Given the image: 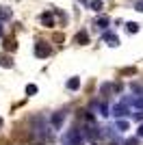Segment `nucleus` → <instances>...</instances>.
Masks as SVG:
<instances>
[{"label": "nucleus", "instance_id": "21", "mask_svg": "<svg viewBox=\"0 0 143 145\" xmlns=\"http://www.w3.org/2000/svg\"><path fill=\"white\" fill-rule=\"evenodd\" d=\"M126 145H139V141L137 139H128V141H126Z\"/></svg>", "mask_w": 143, "mask_h": 145}, {"label": "nucleus", "instance_id": "2", "mask_svg": "<svg viewBox=\"0 0 143 145\" xmlns=\"http://www.w3.org/2000/svg\"><path fill=\"white\" fill-rule=\"evenodd\" d=\"M50 52H52V48H50L48 43H43V41L35 43V56H39V59H46V56H50Z\"/></svg>", "mask_w": 143, "mask_h": 145}, {"label": "nucleus", "instance_id": "24", "mask_svg": "<svg viewBox=\"0 0 143 145\" xmlns=\"http://www.w3.org/2000/svg\"><path fill=\"white\" fill-rule=\"evenodd\" d=\"M2 126H5V121H2V117H0V130H2Z\"/></svg>", "mask_w": 143, "mask_h": 145}, {"label": "nucleus", "instance_id": "12", "mask_svg": "<svg viewBox=\"0 0 143 145\" xmlns=\"http://www.w3.org/2000/svg\"><path fill=\"white\" fill-rule=\"evenodd\" d=\"M102 5H104L102 0H89V7L93 9V11H102Z\"/></svg>", "mask_w": 143, "mask_h": 145}, {"label": "nucleus", "instance_id": "1", "mask_svg": "<svg viewBox=\"0 0 143 145\" xmlns=\"http://www.w3.org/2000/svg\"><path fill=\"white\" fill-rule=\"evenodd\" d=\"M87 141V128H72L63 134V143L65 145H83Z\"/></svg>", "mask_w": 143, "mask_h": 145}, {"label": "nucleus", "instance_id": "7", "mask_svg": "<svg viewBox=\"0 0 143 145\" xmlns=\"http://www.w3.org/2000/svg\"><path fill=\"white\" fill-rule=\"evenodd\" d=\"M2 46H5L7 52H15V50H18V43H15V39H5V43H2Z\"/></svg>", "mask_w": 143, "mask_h": 145}, {"label": "nucleus", "instance_id": "8", "mask_svg": "<svg viewBox=\"0 0 143 145\" xmlns=\"http://www.w3.org/2000/svg\"><path fill=\"white\" fill-rule=\"evenodd\" d=\"M89 41V35H87V30H80L76 35V43H80V46H85V43Z\"/></svg>", "mask_w": 143, "mask_h": 145}, {"label": "nucleus", "instance_id": "3", "mask_svg": "<svg viewBox=\"0 0 143 145\" xmlns=\"http://www.w3.org/2000/svg\"><path fill=\"white\" fill-rule=\"evenodd\" d=\"M111 115H115L117 119H121V117H126V115H132V113H128V106H126V104L121 102V104H115L113 108H111Z\"/></svg>", "mask_w": 143, "mask_h": 145}, {"label": "nucleus", "instance_id": "11", "mask_svg": "<svg viewBox=\"0 0 143 145\" xmlns=\"http://www.w3.org/2000/svg\"><path fill=\"white\" fill-rule=\"evenodd\" d=\"M11 9H7V7H2V9H0V20H11Z\"/></svg>", "mask_w": 143, "mask_h": 145}, {"label": "nucleus", "instance_id": "18", "mask_svg": "<svg viewBox=\"0 0 143 145\" xmlns=\"http://www.w3.org/2000/svg\"><path fill=\"white\" fill-rule=\"evenodd\" d=\"M132 119H137L143 123V110H137V113H132Z\"/></svg>", "mask_w": 143, "mask_h": 145}, {"label": "nucleus", "instance_id": "25", "mask_svg": "<svg viewBox=\"0 0 143 145\" xmlns=\"http://www.w3.org/2000/svg\"><path fill=\"white\" fill-rule=\"evenodd\" d=\"M80 2H87V0H80Z\"/></svg>", "mask_w": 143, "mask_h": 145}, {"label": "nucleus", "instance_id": "4", "mask_svg": "<svg viewBox=\"0 0 143 145\" xmlns=\"http://www.w3.org/2000/svg\"><path fill=\"white\" fill-rule=\"evenodd\" d=\"M63 121H65V110H56L52 115V121H50V123H52V128H61Z\"/></svg>", "mask_w": 143, "mask_h": 145}, {"label": "nucleus", "instance_id": "22", "mask_svg": "<svg viewBox=\"0 0 143 145\" xmlns=\"http://www.w3.org/2000/svg\"><path fill=\"white\" fill-rule=\"evenodd\" d=\"M137 134H139V137H143V123H141V126H139V130H137Z\"/></svg>", "mask_w": 143, "mask_h": 145}, {"label": "nucleus", "instance_id": "17", "mask_svg": "<svg viewBox=\"0 0 143 145\" xmlns=\"http://www.w3.org/2000/svg\"><path fill=\"white\" fill-rule=\"evenodd\" d=\"M37 93V85H28L26 87V95H35Z\"/></svg>", "mask_w": 143, "mask_h": 145}, {"label": "nucleus", "instance_id": "10", "mask_svg": "<svg viewBox=\"0 0 143 145\" xmlns=\"http://www.w3.org/2000/svg\"><path fill=\"white\" fill-rule=\"evenodd\" d=\"M78 87H80V78H70L67 80V89L70 91H76Z\"/></svg>", "mask_w": 143, "mask_h": 145}, {"label": "nucleus", "instance_id": "13", "mask_svg": "<svg viewBox=\"0 0 143 145\" xmlns=\"http://www.w3.org/2000/svg\"><path fill=\"white\" fill-rule=\"evenodd\" d=\"M98 26H100L102 30L108 26V18H106V15H100V18H98Z\"/></svg>", "mask_w": 143, "mask_h": 145}, {"label": "nucleus", "instance_id": "23", "mask_svg": "<svg viewBox=\"0 0 143 145\" xmlns=\"http://www.w3.org/2000/svg\"><path fill=\"white\" fill-rule=\"evenodd\" d=\"M5 35V28H2V22H0V37Z\"/></svg>", "mask_w": 143, "mask_h": 145}, {"label": "nucleus", "instance_id": "16", "mask_svg": "<svg viewBox=\"0 0 143 145\" xmlns=\"http://www.w3.org/2000/svg\"><path fill=\"white\" fill-rule=\"evenodd\" d=\"M98 108H100V115H102V117L111 115V113H108V106H106V104H102V102H100V104H98Z\"/></svg>", "mask_w": 143, "mask_h": 145}, {"label": "nucleus", "instance_id": "5", "mask_svg": "<svg viewBox=\"0 0 143 145\" xmlns=\"http://www.w3.org/2000/svg\"><path fill=\"white\" fill-rule=\"evenodd\" d=\"M41 24H43V26H48V28H52V26H54V15H52L50 11L41 13Z\"/></svg>", "mask_w": 143, "mask_h": 145}, {"label": "nucleus", "instance_id": "14", "mask_svg": "<svg viewBox=\"0 0 143 145\" xmlns=\"http://www.w3.org/2000/svg\"><path fill=\"white\" fill-rule=\"evenodd\" d=\"M117 130H119V132H126V130H128V121L117 119Z\"/></svg>", "mask_w": 143, "mask_h": 145}, {"label": "nucleus", "instance_id": "15", "mask_svg": "<svg viewBox=\"0 0 143 145\" xmlns=\"http://www.w3.org/2000/svg\"><path fill=\"white\" fill-rule=\"evenodd\" d=\"M126 28H128V33H139V24H137V22H128Z\"/></svg>", "mask_w": 143, "mask_h": 145}, {"label": "nucleus", "instance_id": "19", "mask_svg": "<svg viewBox=\"0 0 143 145\" xmlns=\"http://www.w3.org/2000/svg\"><path fill=\"white\" fill-rule=\"evenodd\" d=\"M111 89H113V85H108V82H106V85H102V95H108V91H111Z\"/></svg>", "mask_w": 143, "mask_h": 145}, {"label": "nucleus", "instance_id": "9", "mask_svg": "<svg viewBox=\"0 0 143 145\" xmlns=\"http://www.w3.org/2000/svg\"><path fill=\"white\" fill-rule=\"evenodd\" d=\"M0 65L2 67H13V61L9 54H0Z\"/></svg>", "mask_w": 143, "mask_h": 145}, {"label": "nucleus", "instance_id": "20", "mask_svg": "<svg viewBox=\"0 0 143 145\" xmlns=\"http://www.w3.org/2000/svg\"><path fill=\"white\" fill-rule=\"evenodd\" d=\"M134 9H137V11H141V13H143V0H139L137 5H134Z\"/></svg>", "mask_w": 143, "mask_h": 145}, {"label": "nucleus", "instance_id": "6", "mask_svg": "<svg viewBox=\"0 0 143 145\" xmlns=\"http://www.w3.org/2000/svg\"><path fill=\"white\" fill-rule=\"evenodd\" d=\"M104 39H106L108 46H113V48H117V46H119V37L113 35V33H106V35H104Z\"/></svg>", "mask_w": 143, "mask_h": 145}, {"label": "nucleus", "instance_id": "26", "mask_svg": "<svg viewBox=\"0 0 143 145\" xmlns=\"http://www.w3.org/2000/svg\"><path fill=\"white\" fill-rule=\"evenodd\" d=\"M93 145H98V143H93Z\"/></svg>", "mask_w": 143, "mask_h": 145}]
</instances>
